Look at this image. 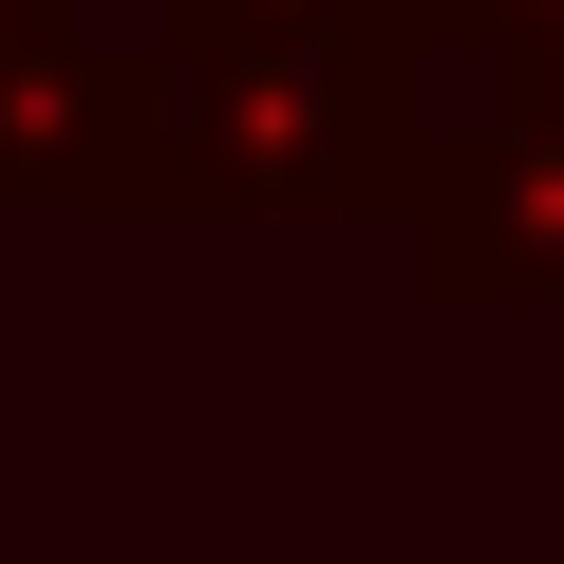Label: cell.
I'll return each instance as SVG.
<instances>
[{
    "mask_svg": "<svg viewBox=\"0 0 564 564\" xmlns=\"http://www.w3.org/2000/svg\"><path fill=\"white\" fill-rule=\"evenodd\" d=\"M414 170H433V282H452V302L564 282V39H527V95L508 113L414 132Z\"/></svg>",
    "mask_w": 564,
    "mask_h": 564,
    "instance_id": "7a4b0ae2",
    "label": "cell"
},
{
    "mask_svg": "<svg viewBox=\"0 0 564 564\" xmlns=\"http://www.w3.org/2000/svg\"><path fill=\"white\" fill-rule=\"evenodd\" d=\"M470 20H508V39H564V0H470Z\"/></svg>",
    "mask_w": 564,
    "mask_h": 564,
    "instance_id": "3957f363",
    "label": "cell"
},
{
    "mask_svg": "<svg viewBox=\"0 0 564 564\" xmlns=\"http://www.w3.org/2000/svg\"><path fill=\"white\" fill-rule=\"evenodd\" d=\"M414 20L433 0H170V76L95 151V188L207 207H339L414 170Z\"/></svg>",
    "mask_w": 564,
    "mask_h": 564,
    "instance_id": "6da1fadb",
    "label": "cell"
}]
</instances>
